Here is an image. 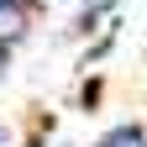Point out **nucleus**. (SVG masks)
<instances>
[{"label":"nucleus","instance_id":"nucleus-3","mask_svg":"<svg viewBox=\"0 0 147 147\" xmlns=\"http://www.w3.org/2000/svg\"><path fill=\"white\" fill-rule=\"evenodd\" d=\"M0 74H5V47H0Z\"/></svg>","mask_w":147,"mask_h":147},{"label":"nucleus","instance_id":"nucleus-1","mask_svg":"<svg viewBox=\"0 0 147 147\" xmlns=\"http://www.w3.org/2000/svg\"><path fill=\"white\" fill-rule=\"evenodd\" d=\"M32 26V16L21 11V0H11V5H0V47H11V42H21Z\"/></svg>","mask_w":147,"mask_h":147},{"label":"nucleus","instance_id":"nucleus-4","mask_svg":"<svg viewBox=\"0 0 147 147\" xmlns=\"http://www.w3.org/2000/svg\"><path fill=\"white\" fill-rule=\"evenodd\" d=\"M0 5H11V0H0Z\"/></svg>","mask_w":147,"mask_h":147},{"label":"nucleus","instance_id":"nucleus-2","mask_svg":"<svg viewBox=\"0 0 147 147\" xmlns=\"http://www.w3.org/2000/svg\"><path fill=\"white\" fill-rule=\"evenodd\" d=\"M100 147H147V131L142 126H116V131H105Z\"/></svg>","mask_w":147,"mask_h":147}]
</instances>
